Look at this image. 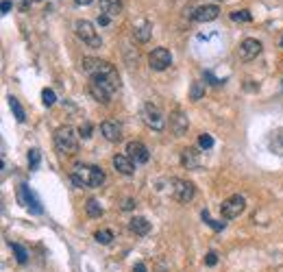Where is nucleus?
<instances>
[{
  "mask_svg": "<svg viewBox=\"0 0 283 272\" xmlns=\"http://www.w3.org/2000/svg\"><path fill=\"white\" fill-rule=\"evenodd\" d=\"M118 87H120L118 70H113L109 74H98V77H92V81H90V94L98 103H105V105L111 101V96H113V92H118Z\"/></svg>",
  "mask_w": 283,
  "mask_h": 272,
  "instance_id": "nucleus-1",
  "label": "nucleus"
},
{
  "mask_svg": "<svg viewBox=\"0 0 283 272\" xmlns=\"http://www.w3.org/2000/svg\"><path fill=\"white\" fill-rule=\"evenodd\" d=\"M70 179L76 187H100L105 183V172L98 166H85L76 163L70 172Z\"/></svg>",
  "mask_w": 283,
  "mask_h": 272,
  "instance_id": "nucleus-2",
  "label": "nucleus"
},
{
  "mask_svg": "<svg viewBox=\"0 0 283 272\" xmlns=\"http://www.w3.org/2000/svg\"><path fill=\"white\" fill-rule=\"evenodd\" d=\"M222 48V33L220 31H200L196 37H194V51L198 57H214L220 53Z\"/></svg>",
  "mask_w": 283,
  "mask_h": 272,
  "instance_id": "nucleus-3",
  "label": "nucleus"
},
{
  "mask_svg": "<svg viewBox=\"0 0 283 272\" xmlns=\"http://www.w3.org/2000/svg\"><path fill=\"white\" fill-rule=\"evenodd\" d=\"M79 133L72 127H59L55 131V146L63 155H76L79 153Z\"/></svg>",
  "mask_w": 283,
  "mask_h": 272,
  "instance_id": "nucleus-4",
  "label": "nucleus"
},
{
  "mask_svg": "<svg viewBox=\"0 0 283 272\" xmlns=\"http://www.w3.org/2000/svg\"><path fill=\"white\" fill-rule=\"evenodd\" d=\"M142 120H144V125H146L148 129H152V131H164L166 129L164 111H161L157 105H152V103H146L142 107Z\"/></svg>",
  "mask_w": 283,
  "mask_h": 272,
  "instance_id": "nucleus-5",
  "label": "nucleus"
},
{
  "mask_svg": "<svg viewBox=\"0 0 283 272\" xmlns=\"http://www.w3.org/2000/svg\"><path fill=\"white\" fill-rule=\"evenodd\" d=\"M74 31H76V37H79L83 44L90 46V48H100V46H102V39H100L98 33H96V29H94L92 22L79 20V22L74 24Z\"/></svg>",
  "mask_w": 283,
  "mask_h": 272,
  "instance_id": "nucleus-6",
  "label": "nucleus"
},
{
  "mask_svg": "<svg viewBox=\"0 0 283 272\" xmlns=\"http://www.w3.org/2000/svg\"><path fill=\"white\" fill-rule=\"evenodd\" d=\"M196 194V187H194L190 181L183 179H170V196L179 203H190Z\"/></svg>",
  "mask_w": 283,
  "mask_h": 272,
  "instance_id": "nucleus-7",
  "label": "nucleus"
},
{
  "mask_svg": "<svg viewBox=\"0 0 283 272\" xmlns=\"http://www.w3.org/2000/svg\"><path fill=\"white\" fill-rule=\"evenodd\" d=\"M244 207H246L244 196L236 194V196H229L226 201H222V205H220V213H222V218L233 220V218H238L240 213L244 211Z\"/></svg>",
  "mask_w": 283,
  "mask_h": 272,
  "instance_id": "nucleus-8",
  "label": "nucleus"
},
{
  "mask_svg": "<svg viewBox=\"0 0 283 272\" xmlns=\"http://www.w3.org/2000/svg\"><path fill=\"white\" fill-rule=\"evenodd\" d=\"M148 63H150V70H155V72H164L170 63H172V55H170L168 48L164 46H159L155 48L150 55H148Z\"/></svg>",
  "mask_w": 283,
  "mask_h": 272,
  "instance_id": "nucleus-9",
  "label": "nucleus"
},
{
  "mask_svg": "<svg viewBox=\"0 0 283 272\" xmlns=\"http://www.w3.org/2000/svg\"><path fill=\"white\" fill-rule=\"evenodd\" d=\"M81 68H83L87 74H90V77H98V74H109V72L116 70L109 61H102V59H92V57H85L83 63H81Z\"/></svg>",
  "mask_w": 283,
  "mask_h": 272,
  "instance_id": "nucleus-10",
  "label": "nucleus"
},
{
  "mask_svg": "<svg viewBox=\"0 0 283 272\" xmlns=\"http://www.w3.org/2000/svg\"><path fill=\"white\" fill-rule=\"evenodd\" d=\"M18 199H20V203L24 205V207H29L33 213H42L44 211L42 209V203H39V199L33 194V189H31L27 183H22L18 187Z\"/></svg>",
  "mask_w": 283,
  "mask_h": 272,
  "instance_id": "nucleus-11",
  "label": "nucleus"
},
{
  "mask_svg": "<svg viewBox=\"0 0 283 272\" xmlns=\"http://www.w3.org/2000/svg\"><path fill=\"white\" fill-rule=\"evenodd\" d=\"M260 53H262V42L260 39H253V37L244 39V42L240 44V51H238L242 61H253L260 57Z\"/></svg>",
  "mask_w": 283,
  "mask_h": 272,
  "instance_id": "nucleus-12",
  "label": "nucleus"
},
{
  "mask_svg": "<svg viewBox=\"0 0 283 272\" xmlns=\"http://www.w3.org/2000/svg\"><path fill=\"white\" fill-rule=\"evenodd\" d=\"M126 157L137 166V163H146L150 159V153L142 142H128L126 144Z\"/></svg>",
  "mask_w": 283,
  "mask_h": 272,
  "instance_id": "nucleus-13",
  "label": "nucleus"
},
{
  "mask_svg": "<svg viewBox=\"0 0 283 272\" xmlns=\"http://www.w3.org/2000/svg\"><path fill=\"white\" fill-rule=\"evenodd\" d=\"M170 129H172V133L176 137H181V135L188 133L190 120H188V115H185L181 109H174L172 113H170Z\"/></svg>",
  "mask_w": 283,
  "mask_h": 272,
  "instance_id": "nucleus-14",
  "label": "nucleus"
},
{
  "mask_svg": "<svg viewBox=\"0 0 283 272\" xmlns=\"http://www.w3.org/2000/svg\"><path fill=\"white\" fill-rule=\"evenodd\" d=\"M181 163L188 170H196L203 163V153H198V148H185L181 153Z\"/></svg>",
  "mask_w": 283,
  "mask_h": 272,
  "instance_id": "nucleus-15",
  "label": "nucleus"
},
{
  "mask_svg": "<svg viewBox=\"0 0 283 272\" xmlns=\"http://www.w3.org/2000/svg\"><path fill=\"white\" fill-rule=\"evenodd\" d=\"M100 133L105 135L107 142H120L122 139V129H120L116 120H105L100 125Z\"/></svg>",
  "mask_w": 283,
  "mask_h": 272,
  "instance_id": "nucleus-16",
  "label": "nucleus"
},
{
  "mask_svg": "<svg viewBox=\"0 0 283 272\" xmlns=\"http://www.w3.org/2000/svg\"><path fill=\"white\" fill-rule=\"evenodd\" d=\"M218 15H220L218 5H203V7H198V9H194L192 18L196 20V22H212V20L218 18Z\"/></svg>",
  "mask_w": 283,
  "mask_h": 272,
  "instance_id": "nucleus-17",
  "label": "nucleus"
},
{
  "mask_svg": "<svg viewBox=\"0 0 283 272\" xmlns=\"http://www.w3.org/2000/svg\"><path fill=\"white\" fill-rule=\"evenodd\" d=\"M113 168H116L120 175H124V177H131L133 172H135V163L126 157V155H116L113 157Z\"/></svg>",
  "mask_w": 283,
  "mask_h": 272,
  "instance_id": "nucleus-18",
  "label": "nucleus"
},
{
  "mask_svg": "<svg viewBox=\"0 0 283 272\" xmlns=\"http://www.w3.org/2000/svg\"><path fill=\"white\" fill-rule=\"evenodd\" d=\"M152 35V24L148 20H142L140 24H135V29H133V37L137 39V42H142V44H146L148 39Z\"/></svg>",
  "mask_w": 283,
  "mask_h": 272,
  "instance_id": "nucleus-19",
  "label": "nucleus"
},
{
  "mask_svg": "<svg viewBox=\"0 0 283 272\" xmlns=\"http://www.w3.org/2000/svg\"><path fill=\"white\" fill-rule=\"evenodd\" d=\"M128 229L133 231L135 235H148L150 233V222L142 216H135L131 222H128Z\"/></svg>",
  "mask_w": 283,
  "mask_h": 272,
  "instance_id": "nucleus-20",
  "label": "nucleus"
},
{
  "mask_svg": "<svg viewBox=\"0 0 283 272\" xmlns=\"http://www.w3.org/2000/svg\"><path fill=\"white\" fill-rule=\"evenodd\" d=\"M100 11L109 18H116L122 13V3L120 0H100Z\"/></svg>",
  "mask_w": 283,
  "mask_h": 272,
  "instance_id": "nucleus-21",
  "label": "nucleus"
},
{
  "mask_svg": "<svg viewBox=\"0 0 283 272\" xmlns=\"http://www.w3.org/2000/svg\"><path fill=\"white\" fill-rule=\"evenodd\" d=\"M9 107H11V111H13V115H15V120H18V122L27 120V113H24L22 105H20V101L15 96H9Z\"/></svg>",
  "mask_w": 283,
  "mask_h": 272,
  "instance_id": "nucleus-22",
  "label": "nucleus"
},
{
  "mask_svg": "<svg viewBox=\"0 0 283 272\" xmlns=\"http://www.w3.org/2000/svg\"><path fill=\"white\" fill-rule=\"evenodd\" d=\"M205 96V83L203 81H194L192 87H190V101H200V98Z\"/></svg>",
  "mask_w": 283,
  "mask_h": 272,
  "instance_id": "nucleus-23",
  "label": "nucleus"
},
{
  "mask_svg": "<svg viewBox=\"0 0 283 272\" xmlns=\"http://www.w3.org/2000/svg\"><path fill=\"white\" fill-rule=\"evenodd\" d=\"M85 211H87V216H90V218H100L102 216V207H100V203L96 199H90L85 203Z\"/></svg>",
  "mask_w": 283,
  "mask_h": 272,
  "instance_id": "nucleus-24",
  "label": "nucleus"
},
{
  "mask_svg": "<svg viewBox=\"0 0 283 272\" xmlns=\"http://www.w3.org/2000/svg\"><path fill=\"white\" fill-rule=\"evenodd\" d=\"M11 251H13V255H15V259H18V263H27V261H29V253L24 251V246L11 244Z\"/></svg>",
  "mask_w": 283,
  "mask_h": 272,
  "instance_id": "nucleus-25",
  "label": "nucleus"
},
{
  "mask_svg": "<svg viewBox=\"0 0 283 272\" xmlns=\"http://www.w3.org/2000/svg\"><path fill=\"white\" fill-rule=\"evenodd\" d=\"M94 237H96V242H98V244H111L113 233H111L109 229H102V231H98V233H96Z\"/></svg>",
  "mask_w": 283,
  "mask_h": 272,
  "instance_id": "nucleus-26",
  "label": "nucleus"
},
{
  "mask_svg": "<svg viewBox=\"0 0 283 272\" xmlns=\"http://www.w3.org/2000/svg\"><path fill=\"white\" fill-rule=\"evenodd\" d=\"M231 20L233 22H250V20H253V15H250L246 9H242V11H233L231 13Z\"/></svg>",
  "mask_w": 283,
  "mask_h": 272,
  "instance_id": "nucleus-27",
  "label": "nucleus"
},
{
  "mask_svg": "<svg viewBox=\"0 0 283 272\" xmlns=\"http://www.w3.org/2000/svg\"><path fill=\"white\" fill-rule=\"evenodd\" d=\"M42 103L46 105V107H53L55 103H57V96H55V92H53V89H44V92H42Z\"/></svg>",
  "mask_w": 283,
  "mask_h": 272,
  "instance_id": "nucleus-28",
  "label": "nucleus"
},
{
  "mask_svg": "<svg viewBox=\"0 0 283 272\" xmlns=\"http://www.w3.org/2000/svg\"><path fill=\"white\" fill-rule=\"evenodd\" d=\"M198 146L203 148V151H209V148L214 146V137H212V135H207V133H203V135L198 137Z\"/></svg>",
  "mask_w": 283,
  "mask_h": 272,
  "instance_id": "nucleus-29",
  "label": "nucleus"
},
{
  "mask_svg": "<svg viewBox=\"0 0 283 272\" xmlns=\"http://www.w3.org/2000/svg\"><path fill=\"white\" fill-rule=\"evenodd\" d=\"M203 220H205V222H207V225L212 227V229H216V231H222V229H224V222L212 220V218H209V213H207V211H203Z\"/></svg>",
  "mask_w": 283,
  "mask_h": 272,
  "instance_id": "nucleus-30",
  "label": "nucleus"
},
{
  "mask_svg": "<svg viewBox=\"0 0 283 272\" xmlns=\"http://www.w3.org/2000/svg\"><path fill=\"white\" fill-rule=\"evenodd\" d=\"M39 151H31L29 153V166H31V170H37V166H39Z\"/></svg>",
  "mask_w": 283,
  "mask_h": 272,
  "instance_id": "nucleus-31",
  "label": "nucleus"
},
{
  "mask_svg": "<svg viewBox=\"0 0 283 272\" xmlns=\"http://www.w3.org/2000/svg\"><path fill=\"white\" fill-rule=\"evenodd\" d=\"M272 148H274V151H277V155H283V131H281L279 135H274Z\"/></svg>",
  "mask_w": 283,
  "mask_h": 272,
  "instance_id": "nucleus-32",
  "label": "nucleus"
},
{
  "mask_svg": "<svg viewBox=\"0 0 283 272\" xmlns=\"http://www.w3.org/2000/svg\"><path fill=\"white\" fill-rule=\"evenodd\" d=\"M79 135H81V137H85V139H87V137H92V125H90V122H85V125L79 129Z\"/></svg>",
  "mask_w": 283,
  "mask_h": 272,
  "instance_id": "nucleus-33",
  "label": "nucleus"
},
{
  "mask_svg": "<svg viewBox=\"0 0 283 272\" xmlns=\"http://www.w3.org/2000/svg\"><path fill=\"white\" fill-rule=\"evenodd\" d=\"M205 263H207L209 268H214L216 263H218V255H216L214 251H212V253H207V255H205Z\"/></svg>",
  "mask_w": 283,
  "mask_h": 272,
  "instance_id": "nucleus-34",
  "label": "nucleus"
},
{
  "mask_svg": "<svg viewBox=\"0 0 283 272\" xmlns=\"http://www.w3.org/2000/svg\"><path fill=\"white\" fill-rule=\"evenodd\" d=\"M11 7H13V0H3V5H0V11H3V13H9Z\"/></svg>",
  "mask_w": 283,
  "mask_h": 272,
  "instance_id": "nucleus-35",
  "label": "nucleus"
},
{
  "mask_svg": "<svg viewBox=\"0 0 283 272\" xmlns=\"http://www.w3.org/2000/svg\"><path fill=\"white\" fill-rule=\"evenodd\" d=\"M133 207H135V201H133V199H126V201L122 203V209H124V211H131Z\"/></svg>",
  "mask_w": 283,
  "mask_h": 272,
  "instance_id": "nucleus-36",
  "label": "nucleus"
},
{
  "mask_svg": "<svg viewBox=\"0 0 283 272\" xmlns=\"http://www.w3.org/2000/svg\"><path fill=\"white\" fill-rule=\"evenodd\" d=\"M109 22H111L109 15H105V13H102V15H98V24H100V27H107Z\"/></svg>",
  "mask_w": 283,
  "mask_h": 272,
  "instance_id": "nucleus-37",
  "label": "nucleus"
},
{
  "mask_svg": "<svg viewBox=\"0 0 283 272\" xmlns=\"http://www.w3.org/2000/svg\"><path fill=\"white\" fill-rule=\"evenodd\" d=\"M15 3H18V7L22 11H27L29 9V5H31V0H15Z\"/></svg>",
  "mask_w": 283,
  "mask_h": 272,
  "instance_id": "nucleus-38",
  "label": "nucleus"
},
{
  "mask_svg": "<svg viewBox=\"0 0 283 272\" xmlns=\"http://www.w3.org/2000/svg\"><path fill=\"white\" fill-rule=\"evenodd\" d=\"M133 272H146V266H144V263H135Z\"/></svg>",
  "mask_w": 283,
  "mask_h": 272,
  "instance_id": "nucleus-39",
  "label": "nucleus"
},
{
  "mask_svg": "<svg viewBox=\"0 0 283 272\" xmlns=\"http://www.w3.org/2000/svg\"><path fill=\"white\" fill-rule=\"evenodd\" d=\"M74 3H76V5H85V7H87V5H92L94 0H74Z\"/></svg>",
  "mask_w": 283,
  "mask_h": 272,
  "instance_id": "nucleus-40",
  "label": "nucleus"
},
{
  "mask_svg": "<svg viewBox=\"0 0 283 272\" xmlns=\"http://www.w3.org/2000/svg\"><path fill=\"white\" fill-rule=\"evenodd\" d=\"M281 48H283V37H281Z\"/></svg>",
  "mask_w": 283,
  "mask_h": 272,
  "instance_id": "nucleus-41",
  "label": "nucleus"
}]
</instances>
